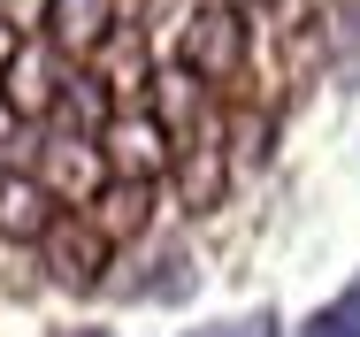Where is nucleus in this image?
I'll return each instance as SVG.
<instances>
[{
	"instance_id": "f257e3e1",
	"label": "nucleus",
	"mask_w": 360,
	"mask_h": 337,
	"mask_svg": "<svg viewBox=\"0 0 360 337\" xmlns=\"http://www.w3.org/2000/svg\"><path fill=\"white\" fill-rule=\"evenodd\" d=\"M62 92H70L62 54H54L39 31H31V39H8V62H0V108H8V123L39 131L46 115H62Z\"/></svg>"
},
{
	"instance_id": "f03ea898",
	"label": "nucleus",
	"mask_w": 360,
	"mask_h": 337,
	"mask_svg": "<svg viewBox=\"0 0 360 337\" xmlns=\"http://www.w3.org/2000/svg\"><path fill=\"white\" fill-rule=\"evenodd\" d=\"M176 69H184L192 84H230V77L245 69V8H230V0L192 8V23H184V39H176Z\"/></svg>"
},
{
	"instance_id": "7ed1b4c3",
	"label": "nucleus",
	"mask_w": 360,
	"mask_h": 337,
	"mask_svg": "<svg viewBox=\"0 0 360 337\" xmlns=\"http://www.w3.org/2000/svg\"><path fill=\"white\" fill-rule=\"evenodd\" d=\"M100 161H108V177H131V184H153L169 161H176V138L161 131V115L153 108H115L108 123H100Z\"/></svg>"
},
{
	"instance_id": "20e7f679",
	"label": "nucleus",
	"mask_w": 360,
	"mask_h": 337,
	"mask_svg": "<svg viewBox=\"0 0 360 337\" xmlns=\"http://www.w3.org/2000/svg\"><path fill=\"white\" fill-rule=\"evenodd\" d=\"M169 169H176V207H184V215H215L222 192H230V169H238V161H230V146H222L215 131H200V138H184V146H176V161H169Z\"/></svg>"
},
{
	"instance_id": "39448f33",
	"label": "nucleus",
	"mask_w": 360,
	"mask_h": 337,
	"mask_svg": "<svg viewBox=\"0 0 360 337\" xmlns=\"http://www.w3.org/2000/svg\"><path fill=\"white\" fill-rule=\"evenodd\" d=\"M54 222H62V200L46 192L39 169H0V238L8 246H46Z\"/></svg>"
},
{
	"instance_id": "423d86ee",
	"label": "nucleus",
	"mask_w": 360,
	"mask_h": 337,
	"mask_svg": "<svg viewBox=\"0 0 360 337\" xmlns=\"http://www.w3.org/2000/svg\"><path fill=\"white\" fill-rule=\"evenodd\" d=\"M108 31H115V0H46L39 8V39L70 62H92L108 46Z\"/></svg>"
},
{
	"instance_id": "0eeeda50",
	"label": "nucleus",
	"mask_w": 360,
	"mask_h": 337,
	"mask_svg": "<svg viewBox=\"0 0 360 337\" xmlns=\"http://www.w3.org/2000/svg\"><path fill=\"white\" fill-rule=\"evenodd\" d=\"M108 261H115V246H108V238H100V230L84 222V215H62V222L46 230V269L62 276L70 291H92Z\"/></svg>"
},
{
	"instance_id": "6e6552de",
	"label": "nucleus",
	"mask_w": 360,
	"mask_h": 337,
	"mask_svg": "<svg viewBox=\"0 0 360 337\" xmlns=\"http://www.w3.org/2000/svg\"><path fill=\"white\" fill-rule=\"evenodd\" d=\"M84 222L108 238V246H131L146 238V222H153V184H131V177H108L92 200H84Z\"/></svg>"
},
{
	"instance_id": "1a4fd4ad",
	"label": "nucleus",
	"mask_w": 360,
	"mask_h": 337,
	"mask_svg": "<svg viewBox=\"0 0 360 337\" xmlns=\"http://www.w3.org/2000/svg\"><path fill=\"white\" fill-rule=\"evenodd\" d=\"M92 77L108 84V100H115V92H123V100H139L146 84H153V69H146V39L131 31V23H115V31H108V46L92 54Z\"/></svg>"
},
{
	"instance_id": "9d476101",
	"label": "nucleus",
	"mask_w": 360,
	"mask_h": 337,
	"mask_svg": "<svg viewBox=\"0 0 360 337\" xmlns=\"http://www.w3.org/2000/svg\"><path fill=\"white\" fill-rule=\"evenodd\" d=\"M322 46H330V69L360 84V0H330L322 8Z\"/></svg>"
},
{
	"instance_id": "9b49d317",
	"label": "nucleus",
	"mask_w": 360,
	"mask_h": 337,
	"mask_svg": "<svg viewBox=\"0 0 360 337\" xmlns=\"http://www.w3.org/2000/svg\"><path fill=\"white\" fill-rule=\"evenodd\" d=\"M299 337H360V276L338 291V299H322V307L299 322Z\"/></svg>"
},
{
	"instance_id": "f8f14e48",
	"label": "nucleus",
	"mask_w": 360,
	"mask_h": 337,
	"mask_svg": "<svg viewBox=\"0 0 360 337\" xmlns=\"http://www.w3.org/2000/svg\"><path fill=\"white\" fill-rule=\"evenodd\" d=\"M192 284H200V276H192V253H161L153 276L123 284V291H131V299H192Z\"/></svg>"
},
{
	"instance_id": "ddd939ff",
	"label": "nucleus",
	"mask_w": 360,
	"mask_h": 337,
	"mask_svg": "<svg viewBox=\"0 0 360 337\" xmlns=\"http://www.w3.org/2000/svg\"><path fill=\"white\" fill-rule=\"evenodd\" d=\"M184 337H284V322H276V307H245L230 322H200V330H184Z\"/></svg>"
},
{
	"instance_id": "4468645a",
	"label": "nucleus",
	"mask_w": 360,
	"mask_h": 337,
	"mask_svg": "<svg viewBox=\"0 0 360 337\" xmlns=\"http://www.w3.org/2000/svg\"><path fill=\"white\" fill-rule=\"evenodd\" d=\"M54 337H115V330H54Z\"/></svg>"
},
{
	"instance_id": "2eb2a0df",
	"label": "nucleus",
	"mask_w": 360,
	"mask_h": 337,
	"mask_svg": "<svg viewBox=\"0 0 360 337\" xmlns=\"http://www.w3.org/2000/svg\"><path fill=\"white\" fill-rule=\"evenodd\" d=\"M230 8H253V0H230Z\"/></svg>"
}]
</instances>
